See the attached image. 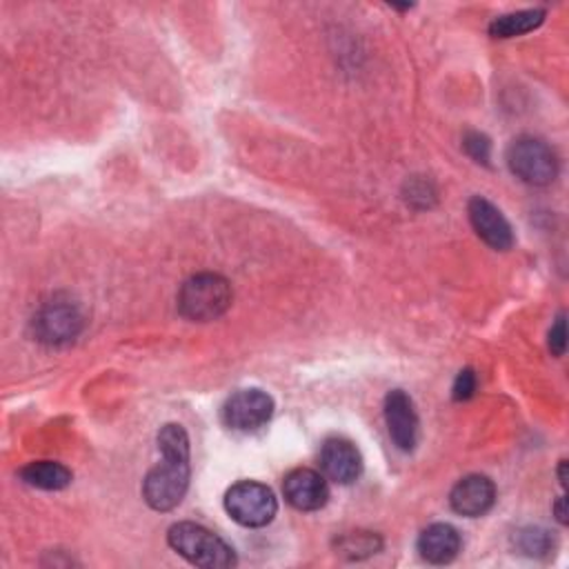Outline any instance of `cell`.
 <instances>
[{
	"mask_svg": "<svg viewBox=\"0 0 569 569\" xmlns=\"http://www.w3.org/2000/svg\"><path fill=\"white\" fill-rule=\"evenodd\" d=\"M380 545H382L380 538L371 531H351L338 540V549L349 558H362V556L376 553Z\"/></svg>",
	"mask_w": 569,
	"mask_h": 569,
	"instance_id": "obj_17",
	"label": "cell"
},
{
	"mask_svg": "<svg viewBox=\"0 0 569 569\" xmlns=\"http://www.w3.org/2000/svg\"><path fill=\"white\" fill-rule=\"evenodd\" d=\"M567 347V331H565V313H560L549 331V349L553 356H562Z\"/></svg>",
	"mask_w": 569,
	"mask_h": 569,
	"instance_id": "obj_21",
	"label": "cell"
},
{
	"mask_svg": "<svg viewBox=\"0 0 569 569\" xmlns=\"http://www.w3.org/2000/svg\"><path fill=\"white\" fill-rule=\"evenodd\" d=\"M451 509L467 518L485 516L496 502V487L487 476L471 473L458 480L449 493Z\"/></svg>",
	"mask_w": 569,
	"mask_h": 569,
	"instance_id": "obj_12",
	"label": "cell"
},
{
	"mask_svg": "<svg viewBox=\"0 0 569 569\" xmlns=\"http://www.w3.org/2000/svg\"><path fill=\"white\" fill-rule=\"evenodd\" d=\"M284 500L298 511H318L329 500V487L322 473L300 467L284 476L282 480Z\"/></svg>",
	"mask_w": 569,
	"mask_h": 569,
	"instance_id": "obj_11",
	"label": "cell"
},
{
	"mask_svg": "<svg viewBox=\"0 0 569 569\" xmlns=\"http://www.w3.org/2000/svg\"><path fill=\"white\" fill-rule=\"evenodd\" d=\"M516 547L520 553H527V556H547L551 549H553V538L549 531L540 529V527H527V529H520L513 538Z\"/></svg>",
	"mask_w": 569,
	"mask_h": 569,
	"instance_id": "obj_16",
	"label": "cell"
},
{
	"mask_svg": "<svg viewBox=\"0 0 569 569\" xmlns=\"http://www.w3.org/2000/svg\"><path fill=\"white\" fill-rule=\"evenodd\" d=\"M273 400L262 389H240L222 405V420L233 431H256L271 420Z\"/></svg>",
	"mask_w": 569,
	"mask_h": 569,
	"instance_id": "obj_6",
	"label": "cell"
},
{
	"mask_svg": "<svg viewBox=\"0 0 569 569\" xmlns=\"http://www.w3.org/2000/svg\"><path fill=\"white\" fill-rule=\"evenodd\" d=\"M158 451L162 462L156 465L142 480V498L156 511L178 507L189 487V436L169 422L158 431Z\"/></svg>",
	"mask_w": 569,
	"mask_h": 569,
	"instance_id": "obj_1",
	"label": "cell"
},
{
	"mask_svg": "<svg viewBox=\"0 0 569 569\" xmlns=\"http://www.w3.org/2000/svg\"><path fill=\"white\" fill-rule=\"evenodd\" d=\"M545 9H522V11H513V13H505L491 20L489 24V33L493 38H513V36H522L529 33L533 29H538L545 22Z\"/></svg>",
	"mask_w": 569,
	"mask_h": 569,
	"instance_id": "obj_15",
	"label": "cell"
},
{
	"mask_svg": "<svg viewBox=\"0 0 569 569\" xmlns=\"http://www.w3.org/2000/svg\"><path fill=\"white\" fill-rule=\"evenodd\" d=\"M407 187H409L407 202L416 207H429V200H436V189L431 187L429 180H411Z\"/></svg>",
	"mask_w": 569,
	"mask_h": 569,
	"instance_id": "obj_19",
	"label": "cell"
},
{
	"mask_svg": "<svg viewBox=\"0 0 569 569\" xmlns=\"http://www.w3.org/2000/svg\"><path fill=\"white\" fill-rule=\"evenodd\" d=\"M507 164L516 178L533 187H547L558 176V158L553 149L533 136H520L509 144Z\"/></svg>",
	"mask_w": 569,
	"mask_h": 569,
	"instance_id": "obj_4",
	"label": "cell"
},
{
	"mask_svg": "<svg viewBox=\"0 0 569 569\" xmlns=\"http://www.w3.org/2000/svg\"><path fill=\"white\" fill-rule=\"evenodd\" d=\"M320 469L329 480L351 485L362 473V456L351 440L327 438L320 447Z\"/></svg>",
	"mask_w": 569,
	"mask_h": 569,
	"instance_id": "obj_10",
	"label": "cell"
},
{
	"mask_svg": "<svg viewBox=\"0 0 569 569\" xmlns=\"http://www.w3.org/2000/svg\"><path fill=\"white\" fill-rule=\"evenodd\" d=\"M224 509L242 527H264L278 511L273 491L256 480H240L224 493Z\"/></svg>",
	"mask_w": 569,
	"mask_h": 569,
	"instance_id": "obj_5",
	"label": "cell"
},
{
	"mask_svg": "<svg viewBox=\"0 0 569 569\" xmlns=\"http://www.w3.org/2000/svg\"><path fill=\"white\" fill-rule=\"evenodd\" d=\"M453 400H469L476 391V373L471 369H462L453 380Z\"/></svg>",
	"mask_w": 569,
	"mask_h": 569,
	"instance_id": "obj_20",
	"label": "cell"
},
{
	"mask_svg": "<svg viewBox=\"0 0 569 569\" xmlns=\"http://www.w3.org/2000/svg\"><path fill=\"white\" fill-rule=\"evenodd\" d=\"M169 547L196 567L227 569L236 565V551L220 536L196 522H176L167 531Z\"/></svg>",
	"mask_w": 569,
	"mask_h": 569,
	"instance_id": "obj_2",
	"label": "cell"
},
{
	"mask_svg": "<svg viewBox=\"0 0 569 569\" xmlns=\"http://www.w3.org/2000/svg\"><path fill=\"white\" fill-rule=\"evenodd\" d=\"M467 213L473 231L498 251H507L513 244V231L502 211L482 196H473L467 204Z\"/></svg>",
	"mask_w": 569,
	"mask_h": 569,
	"instance_id": "obj_9",
	"label": "cell"
},
{
	"mask_svg": "<svg viewBox=\"0 0 569 569\" xmlns=\"http://www.w3.org/2000/svg\"><path fill=\"white\" fill-rule=\"evenodd\" d=\"M82 329V313L69 300H53L44 305L33 318V331L40 342L64 345Z\"/></svg>",
	"mask_w": 569,
	"mask_h": 569,
	"instance_id": "obj_7",
	"label": "cell"
},
{
	"mask_svg": "<svg viewBox=\"0 0 569 569\" xmlns=\"http://www.w3.org/2000/svg\"><path fill=\"white\" fill-rule=\"evenodd\" d=\"M558 480L562 487H567V460H560V467H558Z\"/></svg>",
	"mask_w": 569,
	"mask_h": 569,
	"instance_id": "obj_23",
	"label": "cell"
},
{
	"mask_svg": "<svg viewBox=\"0 0 569 569\" xmlns=\"http://www.w3.org/2000/svg\"><path fill=\"white\" fill-rule=\"evenodd\" d=\"M565 505H567V498H565V496H560V498L556 500V505H553V511H556V518H558L560 525H567V509H565Z\"/></svg>",
	"mask_w": 569,
	"mask_h": 569,
	"instance_id": "obj_22",
	"label": "cell"
},
{
	"mask_svg": "<svg viewBox=\"0 0 569 569\" xmlns=\"http://www.w3.org/2000/svg\"><path fill=\"white\" fill-rule=\"evenodd\" d=\"M18 476L22 478L24 485L36 487V489H44V491H60L64 487L71 485V471L53 460H36L24 465Z\"/></svg>",
	"mask_w": 569,
	"mask_h": 569,
	"instance_id": "obj_14",
	"label": "cell"
},
{
	"mask_svg": "<svg viewBox=\"0 0 569 569\" xmlns=\"http://www.w3.org/2000/svg\"><path fill=\"white\" fill-rule=\"evenodd\" d=\"M465 151L476 160V162H482V164H489V156H491V142L487 136L478 133V131H471L465 136Z\"/></svg>",
	"mask_w": 569,
	"mask_h": 569,
	"instance_id": "obj_18",
	"label": "cell"
},
{
	"mask_svg": "<svg viewBox=\"0 0 569 569\" xmlns=\"http://www.w3.org/2000/svg\"><path fill=\"white\" fill-rule=\"evenodd\" d=\"M416 547L422 560L431 565H447L458 556L462 547V538L456 527L447 522H436L420 531Z\"/></svg>",
	"mask_w": 569,
	"mask_h": 569,
	"instance_id": "obj_13",
	"label": "cell"
},
{
	"mask_svg": "<svg viewBox=\"0 0 569 569\" xmlns=\"http://www.w3.org/2000/svg\"><path fill=\"white\" fill-rule=\"evenodd\" d=\"M385 422L393 445L400 451H413L418 442V413L413 400L402 389L385 396Z\"/></svg>",
	"mask_w": 569,
	"mask_h": 569,
	"instance_id": "obj_8",
	"label": "cell"
},
{
	"mask_svg": "<svg viewBox=\"0 0 569 569\" xmlns=\"http://www.w3.org/2000/svg\"><path fill=\"white\" fill-rule=\"evenodd\" d=\"M233 291L227 278L218 273H196L178 291V309L193 322H209L222 316L231 305Z\"/></svg>",
	"mask_w": 569,
	"mask_h": 569,
	"instance_id": "obj_3",
	"label": "cell"
}]
</instances>
